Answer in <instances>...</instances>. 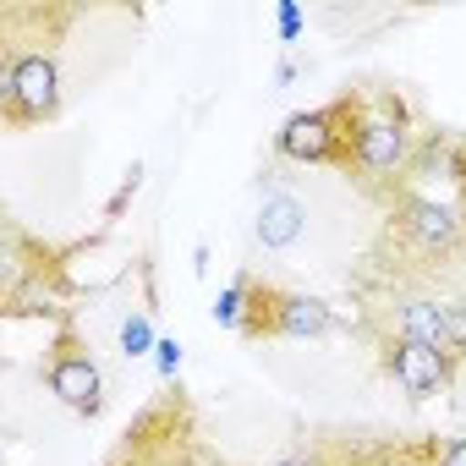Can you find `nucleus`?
<instances>
[{
    "label": "nucleus",
    "mask_w": 466,
    "mask_h": 466,
    "mask_svg": "<svg viewBox=\"0 0 466 466\" xmlns=\"http://www.w3.org/2000/svg\"><path fill=\"white\" fill-rule=\"evenodd\" d=\"M269 466H324L319 455H286V461H269Z\"/></svg>",
    "instance_id": "nucleus-17"
},
{
    "label": "nucleus",
    "mask_w": 466,
    "mask_h": 466,
    "mask_svg": "<svg viewBox=\"0 0 466 466\" xmlns=\"http://www.w3.org/2000/svg\"><path fill=\"white\" fill-rule=\"evenodd\" d=\"M253 230H258L264 253H286V248L302 242V230H308V203L297 192H286V187H269L264 203H258V225Z\"/></svg>",
    "instance_id": "nucleus-9"
},
{
    "label": "nucleus",
    "mask_w": 466,
    "mask_h": 466,
    "mask_svg": "<svg viewBox=\"0 0 466 466\" xmlns=\"http://www.w3.org/2000/svg\"><path fill=\"white\" fill-rule=\"evenodd\" d=\"M384 335H400V340H422V346H439L450 351V319H444V302L439 297H390L384 302ZM461 362V357H455Z\"/></svg>",
    "instance_id": "nucleus-8"
},
{
    "label": "nucleus",
    "mask_w": 466,
    "mask_h": 466,
    "mask_svg": "<svg viewBox=\"0 0 466 466\" xmlns=\"http://www.w3.org/2000/svg\"><path fill=\"white\" fill-rule=\"evenodd\" d=\"M61 66L50 50H12L6 66H0V121L12 132L23 127H45L61 116Z\"/></svg>",
    "instance_id": "nucleus-3"
},
{
    "label": "nucleus",
    "mask_w": 466,
    "mask_h": 466,
    "mask_svg": "<svg viewBox=\"0 0 466 466\" xmlns=\"http://www.w3.org/2000/svg\"><path fill=\"white\" fill-rule=\"evenodd\" d=\"M417 154H422V137L411 127L406 99L395 88H362V121H357V148H351L346 176H362L368 187H384V181L411 176Z\"/></svg>",
    "instance_id": "nucleus-1"
},
{
    "label": "nucleus",
    "mask_w": 466,
    "mask_h": 466,
    "mask_svg": "<svg viewBox=\"0 0 466 466\" xmlns=\"http://www.w3.org/2000/svg\"><path fill=\"white\" fill-rule=\"evenodd\" d=\"M335 324L340 319L324 297L286 291L275 280H253V308H248L242 335L248 340H324V335H335Z\"/></svg>",
    "instance_id": "nucleus-4"
},
{
    "label": "nucleus",
    "mask_w": 466,
    "mask_h": 466,
    "mask_svg": "<svg viewBox=\"0 0 466 466\" xmlns=\"http://www.w3.org/2000/svg\"><path fill=\"white\" fill-rule=\"evenodd\" d=\"M192 269H198V275H208V248H203V242L192 248Z\"/></svg>",
    "instance_id": "nucleus-18"
},
{
    "label": "nucleus",
    "mask_w": 466,
    "mask_h": 466,
    "mask_svg": "<svg viewBox=\"0 0 466 466\" xmlns=\"http://www.w3.org/2000/svg\"><path fill=\"white\" fill-rule=\"evenodd\" d=\"M45 384H50V395H56L66 411H77V417H99V411H105V373H99V362L88 357V346L77 340L72 324H56V335H50Z\"/></svg>",
    "instance_id": "nucleus-5"
},
{
    "label": "nucleus",
    "mask_w": 466,
    "mask_h": 466,
    "mask_svg": "<svg viewBox=\"0 0 466 466\" xmlns=\"http://www.w3.org/2000/svg\"><path fill=\"white\" fill-rule=\"evenodd\" d=\"M357 121H362V94H340V99H329V105L297 110V116L280 121L275 154H280V159H297V165H335V170H351Z\"/></svg>",
    "instance_id": "nucleus-2"
},
{
    "label": "nucleus",
    "mask_w": 466,
    "mask_h": 466,
    "mask_svg": "<svg viewBox=\"0 0 466 466\" xmlns=\"http://www.w3.org/2000/svg\"><path fill=\"white\" fill-rule=\"evenodd\" d=\"M181 340H170V335H159V346H154V368H159V379L165 384H176V373H181Z\"/></svg>",
    "instance_id": "nucleus-13"
},
{
    "label": "nucleus",
    "mask_w": 466,
    "mask_h": 466,
    "mask_svg": "<svg viewBox=\"0 0 466 466\" xmlns=\"http://www.w3.org/2000/svg\"><path fill=\"white\" fill-rule=\"evenodd\" d=\"M379 362H384V373H390L411 400L444 395L450 379H455V368H461L450 351L422 346V340H400V335H379Z\"/></svg>",
    "instance_id": "nucleus-6"
},
{
    "label": "nucleus",
    "mask_w": 466,
    "mask_h": 466,
    "mask_svg": "<svg viewBox=\"0 0 466 466\" xmlns=\"http://www.w3.org/2000/svg\"><path fill=\"white\" fill-rule=\"evenodd\" d=\"M297 72H302V66H297V56H286V61L275 66V83H280V88H291V83H297Z\"/></svg>",
    "instance_id": "nucleus-16"
},
{
    "label": "nucleus",
    "mask_w": 466,
    "mask_h": 466,
    "mask_svg": "<svg viewBox=\"0 0 466 466\" xmlns=\"http://www.w3.org/2000/svg\"><path fill=\"white\" fill-rule=\"evenodd\" d=\"M444 319H450V357L466 362V297L444 302Z\"/></svg>",
    "instance_id": "nucleus-14"
},
{
    "label": "nucleus",
    "mask_w": 466,
    "mask_h": 466,
    "mask_svg": "<svg viewBox=\"0 0 466 466\" xmlns=\"http://www.w3.org/2000/svg\"><path fill=\"white\" fill-rule=\"evenodd\" d=\"M390 225L417 248V253H455L461 237H466V219L439 203V198H422V192H400L395 208H390Z\"/></svg>",
    "instance_id": "nucleus-7"
},
{
    "label": "nucleus",
    "mask_w": 466,
    "mask_h": 466,
    "mask_svg": "<svg viewBox=\"0 0 466 466\" xmlns=\"http://www.w3.org/2000/svg\"><path fill=\"white\" fill-rule=\"evenodd\" d=\"M253 269H242V275H230L225 280V291L214 297V324L219 329H237L242 335V324H248V308H253Z\"/></svg>",
    "instance_id": "nucleus-10"
},
{
    "label": "nucleus",
    "mask_w": 466,
    "mask_h": 466,
    "mask_svg": "<svg viewBox=\"0 0 466 466\" xmlns=\"http://www.w3.org/2000/svg\"><path fill=\"white\" fill-rule=\"evenodd\" d=\"M433 466H466V439H450L444 450H439V461Z\"/></svg>",
    "instance_id": "nucleus-15"
},
{
    "label": "nucleus",
    "mask_w": 466,
    "mask_h": 466,
    "mask_svg": "<svg viewBox=\"0 0 466 466\" xmlns=\"http://www.w3.org/2000/svg\"><path fill=\"white\" fill-rule=\"evenodd\" d=\"M121 357H154V346H159V335H154V319H148V308H132L127 319H121Z\"/></svg>",
    "instance_id": "nucleus-11"
},
{
    "label": "nucleus",
    "mask_w": 466,
    "mask_h": 466,
    "mask_svg": "<svg viewBox=\"0 0 466 466\" xmlns=\"http://www.w3.org/2000/svg\"><path fill=\"white\" fill-rule=\"evenodd\" d=\"M302 28H308L302 6H297V0H280V6H275V34H280V45H297Z\"/></svg>",
    "instance_id": "nucleus-12"
}]
</instances>
